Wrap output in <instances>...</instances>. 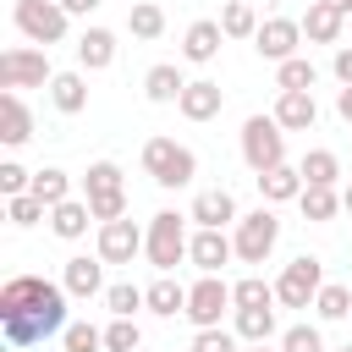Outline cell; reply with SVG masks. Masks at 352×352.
Here are the masks:
<instances>
[{
    "instance_id": "ee69618b",
    "label": "cell",
    "mask_w": 352,
    "mask_h": 352,
    "mask_svg": "<svg viewBox=\"0 0 352 352\" xmlns=\"http://www.w3.org/2000/svg\"><path fill=\"white\" fill-rule=\"evenodd\" d=\"M330 72H336V82H352V44H336V55H330Z\"/></svg>"
},
{
    "instance_id": "ab89813d",
    "label": "cell",
    "mask_w": 352,
    "mask_h": 352,
    "mask_svg": "<svg viewBox=\"0 0 352 352\" xmlns=\"http://www.w3.org/2000/svg\"><path fill=\"white\" fill-rule=\"evenodd\" d=\"M280 352H324L319 324H292V330H280Z\"/></svg>"
},
{
    "instance_id": "83f0119b",
    "label": "cell",
    "mask_w": 352,
    "mask_h": 352,
    "mask_svg": "<svg viewBox=\"0 0 352 352\" xmlns=\"http://www.w3.org/2000/svg\"><path fill=\"white\" fill-rule=\"evenodd\" d=\"M302 182H308V187H336V182H341V160H336L330 148H308V154H302Z\"/></svg>"
},
{
    "instance_id": "ac0fdd59",
    "label": "cell",
    "mask_w": 352,
    "mask_h": 352,
    "mask_svg": "<svg viewBox=\"0 0 352 352\" xmlns=\"http://www.w3.org/2000/svg\"><path fill=\"white\" fill-rule=\"evenodd\" d=\"M187 220H198V226H214V231H226V226H236L242 214H236V198H231L226 187H209V192H198V198H192Z\"/></svg>"
},
{
    "instance_id": "4dcf8cb0",
    "label": "cell",
    "mask_w": 352,
    "mask_h": 352,
    "mask_svg": "<svg viewBox=\"0 0 352 352\" xmlns=\"http://www.w3.org/2000/svg\"><path fill=\"white\" fill-rule=\"evenodd\" d=\"M297 209H302V220H336V209H341V192L336 187H302V198H297Z\"/></svg>"
},
{
    "instance_id": "7402d4cb",
    "label": "cell",
    "mask_w": 352,
    "mask_h": 352,
    "mask_svg": "<svg viewBox=\"0 0 352 352\" xmlns=\"http://www.w3.org/2000/svg\"><path fill=\"white\" fill-rule=\"evenodd\" d=\"M302 165H275V170H264L258 176V192H264V204H286V198H302Z\"/></svg>"
},
{
    "instance_id": "c3c4849f",
    "label": "cell",
    "mask_w": 352,
    "mask_h": 352,
    "mask_svg": "<svg viewBox=\"0 0 352 352\" xmlns=\"http://www.w3.org/2000/svg\"><path fill=\"white\" fill-rule=\"evenodd\" d=\"M341 209H346V214H352V182H346V187H341Z\"/></svg>"
},
{
    "instance_id": "4316f807",
    "label": "cell",
    "mask_w": 352,
    "mask_h": 352,
    "mask_svg": "<svg viewBox=\"0 0 352 352\" xmlns=\"http://www.w3.org/2000/svg\"><path fill=\"white\" fill-rule=\"evenodd\" d=\"M236 319H231V330L242 336V341H270L275 336V302L270 308H231Z\"/></svg>"
},
{
    "instance_id": "d6986e66",
    "label": "cell",
    "mask_w": 352,
    "mask_h": 352,
    "mask_svg": "<svg viewBox=\"0 0 352 352\" xmlns=\"http://www.w3.org/2000/svg\"><path fill=\"white\" fill-rule=\"evenodd\" d=\"M50 104H55L60 116H82V110H88V77H82V66L50 77Z\"/></svg>"
},
{
    "instance_id": "cb8c5ba5",
    "label": "cell",
    "mask_w": 352,
    "mask_h": 352,
    "mask_svg": "<svg viewBox=\"0 0 352 352\" xmlns=\"http://www.w3.org/2000/svg\"><path fill=\"white\" fill-rule=\"evenodd\" d=\"M341 28H346V16H341V11H330V6H319V0L302 11V38H308V44H336V38H341Z\"/></svg>"
},
{
    "instance_id": "e575fe53",
    "label": "cell",
    "mask_w": 352,
    "mask_h": 352,
    "mask_svg": "<svg viewBox=\"0 0 352 352\" xmlns=\"http://www.w3.org/2000/svg\"><path fill=\"white\" fill-rule=\"evenodd\" d=\"M314 82H319V72H314L308 55H292V60L275 66V88H314Z\"/></svg>"
},
{
    "instance_id": "44dd1931",
    "label": "cell",
    "mask_w": 352,
    "mask_h": 352,
    "mask_svg": "<svg viewBox=\"0 0 352 352\" xmlns=\"http://www.w3.org/2000/svg\"><path fill=\"white\" fill-rule=\"evenodd\" d=\"M182 88H187V77H182L170 60L148 66V77H143V99H148V104H176V99H182Z\"/></svg>"
},
{
    "instance_id": "8992f818",
    "label": "cell",
    "mask_w": 352,
    "mask_h": 352,
    "mask_svg": "<svg viewBox=\"0 0 352 352\" xmlns=\"http://www.w3.org/2000/svg\"><path fill=\"white\" fill-rule=\"evenodd\" d=\"M11 22H16V33L28 44H44V50L66 38V6L60 0H16L11 6Z\"/></svg>"
},
{
    "instance_id": "681fc988",
    "label": "cell",
    "mask_w": 352,
    "mask_h": 352,
    "mask_svg": "<svg viewBox=\"0 0 352 352\" xmlns=\"http://www.w3.org/2000/svg\"><path fill=\"white\" fill-rule=\"evenodd\" d=\"M248 352H280V346H270V341H248Z\"/></svg>"
},
{
    "instance_id": "5bb4252c",
    "label": "cell",
    "mask_w": 352,
    "mask_h": 352,
    "mask_svg": "<svg viewBox=\"0 0 352 352\" xmlns=\"http://www.w3.org/2000/svg\"><path fill=\"white\" fill-rule=\"evenodd\" d=\"M220 44H226V28H220V16H198V22L182 33V55H187L192 66H209V60L220 55Z\"/></svg>"
},
{
    "instance_id": "f1b7e54d",
    "label": "cell",
    "mask_w": 352,
    "mask_h": 352,
    "mask_svg": "<svg viewBox=\"0 0 352 352\" xmlns=\"http://www.w3.org/2000/svg\"><path fill=\"white\" fill-rule=\"evenodd\" d=\"M28 192H33V198H44V204L55 209V204H66V198H72V176H66L60 165H44V170H33V187H28Z\"/></svg>"
},
{
    "instance_id": "4fadbf2b",
    "label": "cell",
    "mask_w": 352,
    "mask_h": 352,
    "mask_svg": "<svg viewBox=\"0 0 352 352\" xmlns=\"http://www.w3.org/2000/svg\"><path fill=\"white\" fill-rule=\"evenodd\" d=\"M286 132H308L319 121V104H314V88H280L275 94V110H270Z\"/></svg>"
},
{
    "instance_id": "30bf717a",
    "label": "cell",
    "mask_w": 352,
    "mask_h": 352,
    "mask_svg": "<svg viewBox=\"0 0 352 352\" xmlns=\"http://www.w3.org/2000/svg\"><path fill=\"white\" fill-rule=\"evenodd\" d=\"M297 44H302V22H297V16H264L258 33H253V50H258L264 60H275V66L292 60Z\"/></svg>"
},
{
    "instance_id": "9c48e42d",
    "label": "cell",
    "mask_w": 352,
    "mask_h": 352,
    "mask_svg": "<svg viewBox=\"0 0 352 352\" xmlns=\"http://www.w3.org/2000/svg\"><path fill=\"white\" fill-rule=\"evenodd\" d=\"M226 308H236V302H231V286H226L220 275H198V280L187 286V319H192L198 330L220 324V314H226Z\"/></svg>"
},
{
    "instance_id": "b9f144b4",
    "label": "cell",
    "mask_w": 352,
    "mask_h": 352,
    "mask_svg": "<svg viewBox=\"0 0 352 352\" xmlns=\"http://www.w3.org/2000/svg\"><path fill=\"white\" fill-rule=\"evenodd\" d=\"M28 187H33V170H22L16 160H6V165H0V192L16 198V192H28Z\"/></svg>"
},
{
    "instance_id": "816d5d0a",
    "label": "cell",
    "mask_w": 352,
    "mask_h": 352,
    "mask_svg": "<svg viewBox=\"0 0 352 352\" xmlns=\"http://www.w3.org/2000/svg\"><path fill=\"white\" fill-rule=\"evenodd\" d=\"M138 352H143V346H138Z\"/></svg>"
},
{
    "instance_id": "484cf974",
    "label": "cell",
    "mask_w": 352,
    "mask_h": 352,
    "mask_svg": "<svg viewBox=\"0 0 352 352\" xmlns=\"http://www.w3.org/2000/svg\"><path fill=\"white\" fill-rule=\"evenodd\" d=\"M126 28H132V38H160L165 33V6L160 0H132V11H126Z\"/></svg>"
},
{
    "instance_id": "3957f363",
    "label": "cell",
    "mask_w": 352,
    "mask_h": 352,
    "mask_svg": "<svg viewBox=\"0 0 352 352\" xmlns=\"http://www.w3.org/2000/svg\"><path fill=\"white\" fill-rule=\"evenodd\" d=\"M242 160H248L253 176L286 165V126H280L275 116H248V121H242Z\"/></svg>"
},
{
    "instance_id": "d6a6232c",
    "label": "cell",
    "mask_w": 352,
    "mask_h": 352,
    "mask_svg": "<svg viewBox=\"0 0 352 352\" xmlns=\"http://www.w3.org/2000/svg\"><path fill=\"white\" fill-rule=\"evenodd\" d=\"M220 28H226V38H253V33H258V11H253L248 0H226Z\"/></svg>"
},
{
    "instance_id": "2e32d148",
    "label": "cell",
    "mask_w": 352,
    "mask_h": 352,
    "mask_svg": "<svg viewBox=\"0 0 352 352\" xmlns=\"http://www.w3.org/2000/svg\"><path fill=\"white\" fill-rule=\"evenodd\" d=\"M33 138V110L22 104V88H6L0 94V143L6 148H22Z\"/></svg>"
},
{
    "instance_id": "6da1fadb",
    "label": "cell",
    "mask_w": 352,
    "mask_h": 352,
    "mask_svg": "<svg viewBox=\"0 0 352 352\" xmlns=\"http://www.w3.org/2000/svg\"><path fill=\"white\" fill-rule=\"evenodd\" d=\"M66 286L44 280V275H11L0 286V324H6V341L11 346H33L44 336H60L66 330Z\"/></svg>"
},
{
    "instance_id": "5b68a950",
    "label": "cell",
    "mask_w": 352,
    "mask_h": 352,
    "mask_svg": "<svg viewBox=\"0 0 352 352\" xmlns=\"http://www.w3.org/2000/svg\"><path fill=\"white\" fill-rule=\"evenodd\" d=\"M275 242H280V220H275L270 204H258L253 214H242L236 231H231V248H236L242 264H264V258L275 253Z\"/></svg>"
},
{
    "instance_id": "836d02e7",
    "label": "cell",
    "mask_w": 352,
    "mask_h": 352,
    "mask_svg": "<svg viewBox=\"0 0 352 352\" xmlns=\"http://www.w3.org/2000/svg\"><path fill=\"white\" fill-rule=\"evenodd\" d=\"M314 314H319V319H346V314H352V292H346L341 280H324L319 297H314Z\"/></svg>"
},
{
    "instance_id": "8d00e7d4",
    "label": "cell",
    "mask_w": 352,
    "mask_h": 352,
    "mask_svg": "<svg viewBox=\"0 0 352 352\" xmlns=\"http://www.w3.org/2000/svg\"><path fill=\"white\" fill-rule=\"evenodd\" d=\"M138 346H143L138 319H116V314H110V324H104V352H138Z\"/></svg>"
},
{
    "instance_id": "bcb514c9",
    "label": "cell",
    "mask_w": 352,
    "mask_h": 352,
    "mask_svg": "<svg viewBox=\"0 0 352 352\" xmlns=\"http://www.w3.org/2000/svg\"><path fill=\"white\" fill-rule=\"evenodd\" d=\"M60 6H66V16H88V11H99L104 0H60Z\"/></svg>"
},
{
    "instance_id": "7a4b0ae2",
    "label": "cell",
    "mask_w": 352,
    "mask_h": 352,
    "mask_svg": "<svg viewBox=\"0 0 352 352\" xmlns=\"http://www.w3.org/2000/svg\"><path fill=\"white\" fill-rule=\"evenodd\" d=\"M143 176H148L154 187H192L198 154H192L187 143H176V138H148V143H143Z\"/></svg>"
},
{
    "instance_id": "9a60e30c",
    "label": "cell",
    "mask_w": 352,
    "mask_h": 352,
    "mask_svg": "<svg viewBox=\"0 0 352 352\" xmlns=\"http://www.w3.org/2000/svg\"><path fill=\"white\" fill-rule=\"evenodd\" d=\"M220 104H226V88L209 82V77H192V82L182 88V99H176V110H182L187 121H214Z\"/></svg>"
},
{
    "instance_id": "277c9868",
    "label": "cell",
    "mask_w": 352,
    "mask_h": 352,
    "mask_svg": "<svg viewBox=\"0 0 352 352\" xmlns=\"http://www.w3.org/2000/svg\"><path fill=\"white\" fill-rule=\"evenodd\" d=\"M187 214H176V209H160L154 220H148V236H143V253H148V264L160 270V275H170L182 258H187V226H182Z\"/></svg>"
},
{
    "instance_id": "e0dca14e",
    "label": "cell",
    "mask_w": 352,
    "mask_h": 352,
    "mask_svg": "<svg viewBox=\"0 0 352 352\" xmlns=\"http://www.w3.org/2000/svg\"><path fill=\"white\" fill-rule=\"evenodd\" d=\"M60 286H66V292H72L77 302L99 297V292H104V258H88V253L66 258V270H60Z\"/></svg>"
},
{
    "instance_id": "603a6c76",
    "label": "cell",
    "mask_w": 352,
    "mask_h": 352,
    "mask_svg": "<svg viewBox=\"0 0 352 352\" xmlns=\"http://www.w3.org/2000/svg\"><path fill=\"white\" fill-rule=\"evenodd\" d=\"M88 220H94L88 198H66V204H55V209H50V231H55L60 242H77V236L88 231Z\"/></svg>"
},
{
    "instance_id": "d590c367",
    "label": "cell",
    "mask_w": 352,
    "mask_h": 352,
    "mask_svg": "<svg viewBox=\"0 0 352 352\" xmlns=\"http://www.w3.org/2000/svg\"><path fill=\"white\" fill-rule=\"evenodd\" d=\"M231 302H236V308H270V302H275V286L258 280V275H242V280L231 286Z\"/></svg>"
},
{
    "instance_id": "7c38bea8",
    "label": "cell",
    "mask_w": 352,
    "mask_h": 352,
    "mask_svg": "<svg viewBox=\"0 0 352 352\" xmlns=\"http://www.w3.org/2000/svg\"><path fill=\"white\" fill-rule=\"evenodd\" d=\"M187 258L198 264V275H220V270L236 258V248H231V236H226V231L198 226V231H192V242H187Z\"/></svg>"
},
{
    "instance_id": "ffe728a7",
    "label": "cell",
    "mask_w": 352,
    "mask_h": 352,
    "mask_svg": "<svg viewBox=\"0 0 352 352\" xmlns=\"http://www.w3.org/2000/svg\"><path fill=\"white\" fill-rule=\"evenodd\" d=\"M116 60V33L110 28H82V38H77V66L82 72H104Z\"/></svg>"
},
{
    "instance_id": "60d3db41",
    "label": "cell",
    "mask_w": 352,
    "mask_h": 352,
    "mask_svg": "<svg viewBox=\"0 0 352 352\" xmlns=\"http://www.w3.org/2000/svg\"><path fill=\"white\" fill-rule=\"evenodd\" d=\"M60 346H66V352H99V346H104V330H94V324H66V330H60Z\"/></svg>"
},
{
    "instance_id": "7dc6e473",
    "label": "cell",
    "mask_w": 352,
    "mask_h": 352,
    "mask_svg": "<svg viewBox=\"0 0 352 352\" xmlns=\"http://www.w3.org/2000/svg\"><path fill=\"white\" fill-rule=\"evenodd\" d=\"M319 6H330V11H341V16H352V0H319Z\"/></svg>"
},
{
    "instance_id": "ba28073f",
    "label": "cell",
    "mask_w": 352,
    "mask_h": 352,
    "mask_svg": "<svg viewBox=\"0 0 352 352\" xmlns=\"http://www.w3.org/2000/svg\"><path fill=\"white\" fill-rule=\"evenodd\" d=\"M50 55L44 50H28V44H16V50H6L0 55V88H50Z\"/></svg>"
},
{
    "instance_id": "52a82bcc",
    "label": "cell",
    "mask_w": 352,
    "mask_h": 352,
    "mask_svg": "<svg viewBox=\"0 0 352 352\" xmlns=\"http://www.w3.org/2000/svg\"><path fill=\"white\" fill-rule=\"evenodd\" d=\"M319 286H324L319 258H314V253H297V258L280 270V280H275V302H280V308H314Z\"/></svg>"
},
{
    "instance_id": "7bdbcfd3",
    "label": "cell",
    "mask_w": 352,
    "mask_h": 352,
    "mask_svg": "<svg viewBox=\"0 0 352 352\" xmlns=\"http://www.w3.org/2000/svg\"><path fill=\"white\" fill-rule=\"evenodd\" d=\"M88 209H94L99 226H104V220H121V214H126V192H99V198H88Z\"/></svg>"
},
{
    "instance_id": "74e56055",
    "label": "cell",
    "mask_w": 352,
    "mask_h": 352,
    "mask_svg": "<svg viewBox=\"0 0 352 352\" xmlns=\"http://www.w3.org/2000/svg\"><path fill=\"white\" fill-rule=\"evenodd\" d=\"M44 214H50V204H44V198H33V192L6 198V220H11V226H38Z\"/></svg>"
},
{
    "instance_id": "f546056e",
    "label": "cell",
    "mask_w": 352,
    "mask_h": 352,
    "mask_svg": "<svg viewBox=\"0 0 352 352\" xmlns=\"http://www.w3.org/2000/svg\"><path fill=\"white\" fill-rule=\"evenodd\" d=\"M99 192H126L116 160H94V165H88V176H82V198H99Z\"/></svg>"
},
{
    "instance_id": "d4e9b609",
    "label": "cell",
    "mask_w": 352,
    "mask_h": 352,
    "mask_svg": "<svg viewBox=\"0 0 352 352\" xmlns=\"http://www.w3.org/2000/svg\"><path fill=\"white\" fill-rule=\"evenodd\" d=\"M148 292V314H160V319H176V314H187V286L176 280V275H160L154 286H143Z\"/></svg>"
},
{
    "instance_id": "f6af8a7d",
    "label": "cell",
    "mask_w": 352,
    "mask_h": 352,
    "mask_svg": "<svg viewBox=\"0 0 352 352\" xmlns=\"http://www.w3.org/2000/svg\"><path fill=\"white\" fill-rule=\"evenodd\" d=\"M336 116L352 126V82H341V88H336Z\"/></svg>"
},
{
    "instance_id": "8fae6325",
    "label": "cell",
    "mask_w": 352,
    "mask_h": 352,
    "mask_svg": "<svg viewBox=\"0 0 352 352\" xmlns=\"http://www.w3.org/2000/svg\"><path fill=\"white\" fill-rule=\"evenodd\" d=\"M143 236H148V231H138L126 214H121V220H104V226H99V258H104V264H132V258L143 253Z\"/></svg>"
},
{
    "instance_id": "1f68e13d",
    "label": "cell",
    "mask_w": 352,
    "mask_h": 352,
    "mask_svg": "<svg viewBox=\"0 0 352 352\" xmlns=\"http://www.w3.org/2000/svg\"><path fill=\"white\" fill-rule=\"evenodd\" d=\"M104 308L116 319H138V308H148V292H138L132 280H116V286H104Z\"/></svg>"
},
{
    "instance_id": "f35d334b",
    "label": "cell",
    "mask_w": 352,
    "mask_h": 352,
    "mask_svg": "<svg viewBox=\"0 0 352 352\" xmlns=\"http://www.w3.org/2000/svg\"><path fill=\"white\" fill-rule=\"evenodd\" d=\"M236 341H242L236 330H226V324H209V330H198V336H192V346H187V352H242Z\"/></svg>"
},
{
    "instance_id": "f907efd6",
    "label": "cell",
    "mask_w": 352,
    "mask_h": 352,
    "mask_svg": "<svg viewBox=\"0 0 352 352\" xmlns=\"http://www.w3.org/2000/svg\"><path fill=\"white\" fill-rule=\"evenodd\" d=\"M336 352H352V341H346V346H336Z\"/></svg>"
}]
</instances>
